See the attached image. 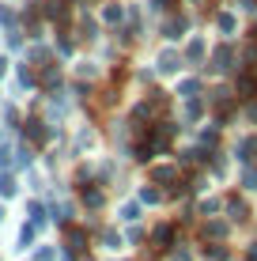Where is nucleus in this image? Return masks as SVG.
<instances>
[{
    "mask_svg": "<svg viewBox=\"0 0 257 261\" xmlns=\"http://www.w3.org/2000/svg\"><path fill=\"white\" fill-rule=\"evenodd\" d=\"M121 216H125V220H136V216H140V204H125V208H121Z\"/></svg>",
    "mask_w": 257,
    "mask_h": 261,
    "instance_id": "nucleus-15",
    "label": "nucleus"
},
{
    "mask_svg": "<svg viewBox=\"0 0 257 261\" xmlns=\"http://www.w3.org/2000/svg\"><path fill=\"white\" fill-rule=\"evenodd\" d=\"M31 140H46V129H42V121H31Z\"/></svg>",
    "mask_w": 257,
    "mask_h": 261,
    "instance_id": "nucleus-13",
    "label": "nucleus"
},
{
    "mask_svg": "<svg viewBox=\"0 0 257 261\" xmlns=\"http://www.w3.org/2000/svg\"><path fill=\"white\" fill-rule=\"evenodd\" d=\"M8 159H12V148H0V167H4Z\"/></svg>",
    "mask_w": 257,
    "mask_h": 261,
    "instance_id": "nucleus-18",
    "label": "nucleus"
},
{
    "mask_svg": "<svg viewBox=\"0 0 257 261\" xmlns=\"http://www.w3.org/2000/svg\"><path fill=\"white\" fill-rule=\"evenodd\" d=\"M0 216H4V212H0Z\"/></svg>",
    "mask_w": 257,
    "mask_h": 261,
    "instance_id": "nucleus-24",
    "label": "nucleus"
},
{
    "mask_svg": "<svg viewBox=\"0 0 257 261\" xmlns=\"http://www.w3.org/2000/svg\"><path fill=\"white\" fill-rule=\"evenodd\" d=\"M102 19H106V23H121V8H118V4H106V8H102Z\"/></svg>",
    "mask_w": 257,
    "mask_h": 261,
    "instance_id": "nucleus-6",
    "label": "nucleus"
},
{
    "mask_svg": "<svg viewBox=\"0 0 257 261\" xmlns=\"http://www.w3.org/2000/svg\"><path fill=\"white\" fill-rule=\"evenodd\" d=\"M231 212H235V220H246V204L242 201H231Z\"/></svg>",
    "mask_w": 257,
    "mask_h": 261,
    "instance_id": "nucleus-16",
    "label": "nucleus"
},
{
    "mask_svg": "<svg viewBox=\"0 0 257 261\" xmlns=\"http://www.w3.org/2000/svg\"><path fill=\"white\" fill-rule=\"evenodd\" d=\"M174 261H189V254H185V250H182V254H174Z\"/></svg>",
    "mask_w": 257,
    "mask_h": 261,
    "instance_id": "nucleus-20",
    "label": "nucleus"
},
{
    "mask_svg": "<svg viewBox=\"0 0 257 261\" xmlns=\"http://www.w3.org/2000/svg\"><path fill=\"white\" fill-rule=\"evenodd\" d=\"M46 15L53 23H65V8H61V0H46Z\"/></svg>",
    "mask_w": 257,
    "mask_h": 261,
    "instance_id": "nucleus-4",
    "label": "nucleus"
},
{
    "mask_svg": "<svg viewBox=\"0 0 257 261\" xmlns=\"http://www.w3.org/2000/svg\"><path fill=\"white\" fill-rule=\"evenodd\" d=\"M219 31H235V15L231 12H219Z\"/></svg>",
    "mask_w": 257,
    "mask_h": 261,
    "instance_id": "nucleus-11",
    "label": "nucleus"
},
{
    "mask_svg": "<svg viewBox=\"0 0 257 261\" xmlns=\"http://www.w3.org/2000/svg\"><path fill=\"white\" fill-rule=\"evenodd\" d=\"M4 72H8V61H4V57H0V76H4Z\"/></svg>",
    "mask_w": 257,
    "mask_h": 261,
    "instance_id": "nucleus-22",
    "label": "nucleus"
},
{
    "mask_svg": "<svg viewBox=\"0 0 257 261\" xmlns=\"http://www.w3.org/2000/svg\"><path fill=\"white\" fill-rule=\"evenodd\" d=\"M197 91H201L197 80H185V84H182V95H185V98H197Z\"/></svg>",
    "mask_w": 257,
    "mask_h": 261,
    "instance_id": "nucleus-8",
    "label": "nucleus"
},
{
    "mask_svg": "<svg viewBox=\"0 0 257 261\" xmlns=\"http://www.w3.org/2000/svg\"><path fill=\"white\" fill-rule=\"evenodd\" d=\"M83 201H87V208H99V204H102V193H99V190H87Z\"/></svg>",
    "mask_w": 257,
    "mask_h": 261,
    "instance_id": "nucleus-9",
    "label": "nucleus"
},
{
    "mask_svg": "<svg viewBox=\"0 0 257 261\" xmlns=\"http://www.w3.org/2000/svg\"><path fill=\"white\" fill-rule=\"evenodd\" d=\"M159 68H163V72H178L182 57H178V53H159Z\"/></svg>",
    "mask_w": 257,
    "mask_h": 261,
    "instance_id": "nucleus-2",
    "label": "nucleus"
},
{
    "mask_svg": "<svg viewBox=\"0 0 257 261\" xmlns=\"http://www.w3.org/2000/svg\"><path fill=\"white\" fill-rule=\"evenodd\" d=\"M174 174H178L174 167H159L155 170V182H174Z\"/></svg>",
    "mask_w": 257,
    "mask_h": 261,
    "instance_id": "nucleus-7",
    "label": "nucleus"
},
{
    "mask_svg": "<svg viewBox=\"0 0 257 261\" xmlns=\"http://www.w3.org/2000/svg\"><path fill=\"white\" fill-rule=\"evenodd\" d=\"M250 118L257 121V102H250Z\"/></svg>",
    "mask_w": 257,
    "mask_h": 261,
    "instance_id": "nucleus-21",
    "label": "nucleus"
},
{
    "mask_svg": "<svg viewBox=\"0 0 257 261\" xmlns=\"http://www.w3.org/2000/svg\"><path fill=\"white\" fill-rule=\"evenodd\" d=\"M170 239H174V227H159V231H155V242H159V246H166Z\"/></svg>",
    "mask_w": 257,
    "mask_h": 261,
    "instance_id": "nucleus-10",
    "label": "nucleus"
},
{
    "mask_svg": "<svg viewBox=\"0 0 257 261\" xmlns=\"http://www.w3.org/2000/svg\"><path fill=\"white\" fill-rule=\"evenodd\" d=\"M65 250L68 254H79V250H83V235H79V231H68L65 235Z\"/></svg>",
    "mask_w": 257,
    "mask_h": 261,
    "instance_id": "nucleus-3",
    "label": "nucleus"
},
{
    "mask_svg": "<svg viewBox=\"0 0 257 261\" xmlns=\"http://www.w3.org/2000/svg\"><path fill=\"white\" fill-rule=\"evenodd\" d=\"M231 61H235V53L223 46V49H216V57H212L208 68H212V72H227V68H231Z\"/></svg>",
    "mask_w": 257,
    "mask_h": 261,
    "instance_id": "nucleus-1",
    "label": "nucleus"
},
{
    "mask_svg": "<svg viewBox=\"0 0 257 261\" xmlns=\"http://www.w3.org/2000/svg\"><path fill=\"white\" fill-rule=\"evenodd\" d=\"M182 19H170V23H166V38H178V34H182Z\"/></svg>",
    "mask_w": 257,
    "mask_h": 261,
    "instance_id": "nucleus-12",
    "label": "nucleus"
},
{
    "mask_svg": "<svg viewBox=\"0 0 257 261\" xmlns=\"http://www.w3.org/2000/svg\"><path fill=\"white\" fill-rule=\"evenodd\" d=\"M8 46H12V49H19V46H23V38H19V31H15V27L8 31Z\"/></svg>",
    "mask_w": 257,
    "mask_h": 261,
    "instance_id": "nucleus-14",
    "label": "nucleus"
},
{
    "mask_svg": "<svg viewBox=\"0 0 257 261\" xmlns=\"http://www.w3.org/2000/svg\"><path fill=\"white\" fill-rule=\"evenodd\" d=\"M152 8H159V12H163V8H170V0H152Z\"/></svg>",
    "mask_w": 257,
    "mask_h": 261,
    "instance_id": "nucleus-19",
    "label": "nucleus"
},
{
    "mask_svg": "<svg viewBox=\"0 0 257 261\" xmlns=\"http://www.w3.org/2000/svg\"><path fill=\"white\" fill-rule=\"evenodd\" d=\"M185 57H189L193 65H197V61L205 57V42H201V38H193V46H189V53H185Z\"/></svg>",
    "mask_w": 257,
    "mask_h": 261,
    "instance_id": "nucleus-5",
    "label": "nucleus"
},
{
    "mask_svg": "<svg viewBox=\"0 0 257 261\" xmlns=\"http://www.w3.org/2000/svg\"><path fill=\"white\" fill-rule=\"evenodd\" d=\"M0 193H4V197L15 193V182H12V178H4V182H0Z\"/></svg>",
    "mask_w": 257,
    "mask_h": 261,
    "instance_id": "nucleus-17",
    "label": "nucleus"
},
{
    "mask_svg": "<svg viewBox=\"0 0 257 261\" xmlns=\"http://www.w3.org/2000/svg\"><path fill=\"white\" fill-rule=\"evenodd\" d=\"M250 261H257V246H250Z\"/></svg>",
    "mask_w": 257,
    "mask_h": 261,
    "instance_id": "nucleus-23",
    "label": "nucleus"
}]
</instances>
